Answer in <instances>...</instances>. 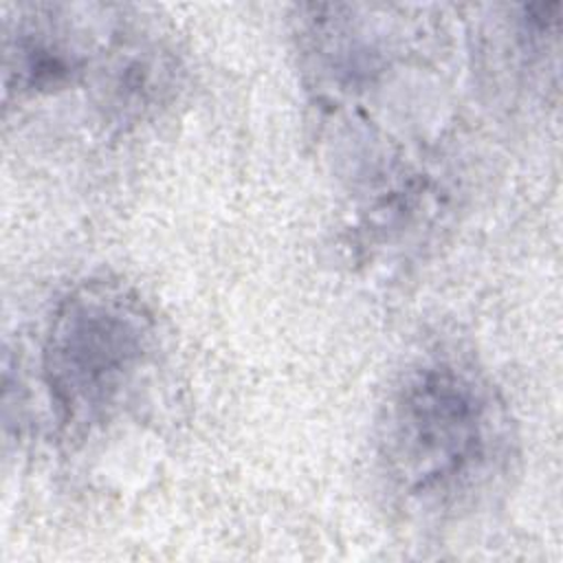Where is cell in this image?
<instances>
[{
	"label": "cell",
	"instance_id": "7a4b0ae2",
	"mask_svg": "<svg viewBox=\"0 0 563 563\" xmlns=\"http://www.w3.org/2000/svg\"><path fill=\"white\" fill-rule=\"evenodd\" d=\"M156 352L145 303L114 282H88L57 306L44 341V380L66 427L86 431L130 398Z\"/></svg>",
	"mask_w": 563,
	"mask_h": 563
},
{
	"label": "cell",
	"instance_id": "6da1fadb",
	"mask_svg": "<svg viewBox=\"0 0 563 563\" xmlns=\"http://www.w3.org/2000/svg\"><path fill=\"white\" fill-rule=\"evenodd\" d=\"M490 385L468 365L431 358L396 383L378 420V462L398 499L453 510L501 462L506 424Z\"/></svg>",
	"mask_w": 563,
	"mask_h": 563
}]
</instances>
